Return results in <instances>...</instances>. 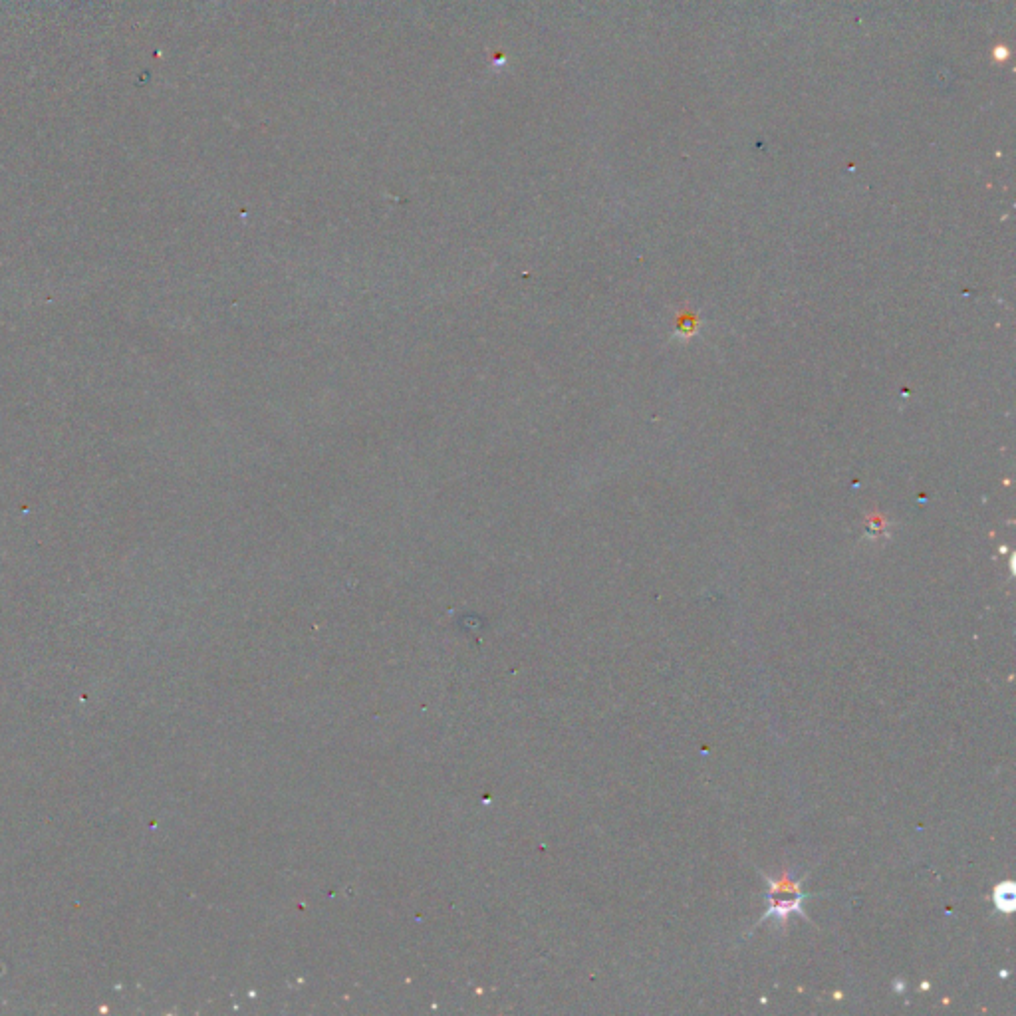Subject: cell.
Instances as JSON below:
<instances>
[{"mask_svg": "<svg viewBox=\"0 0 1016 1016\" xmlns=\"http://www.w3.org/2000/svg\"><path fill=\"white\" fill-rule=\"evenodd\" d=\"M764 880L768 884V893H766L768 909L762 913L759 923H764L768 919H776L784 925L792 913L800 915L804 921L810 923V917L802 907L804 899L808 897V893L802 891V880H792V876L788 872L780 874L778 878L764 876Z\"/></svg>", "mask_w": 1016, "mask_h": 1016, "instance_id": "obj_1", "label": "cell"}, {"mask_svg": "<svg viewBox=\"0 0 1016 1016\" xmlns=\"http://www.w3.org/2000/svg\"><path fill=\"white\" fill-rule=\"evenodd\" d=\"M993 901H995V907L1001 911V913H1013L1016 909V886L1013 882H1005V884H999L995 888L993 893Z\"/></svg>", "mask_w": 1016, "mask_h": 1016, "instance_id": "obj_2", "label": "cell"}, {"mask_svg": "<svg viewBox=\"0 0 1016 1016\" xmlns=\"http://www.w3.org/2000/svg\"><path fill=\"white\" fill-rule=\"evenodd\" d=\"M893 991H895V993H903V991H905L903 983H901V981H895V985H893Z\"/></svg>", "mask_w": 1016, "mask_h": 1016, "instance_id": "obj_3", "label": "cell"}]
</instances>
